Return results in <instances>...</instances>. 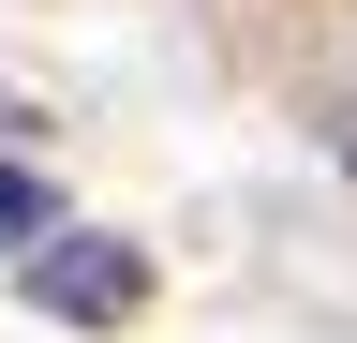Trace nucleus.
Here are the masks:
<instances>
[{
    "instance_id": "nucleus-1",
    "label": "nucleus",
    "mask_w": 357,
    "mask_h": 343,
    "mask_svg": "<svg viewBox=\"0 0 357 343\" xmlns=\"http://www.w3.org/2000/svg\"><path fill=\"white\" fill-rule=\"evenodd\" d=\"M30 298H45V314H75V328H134V298H149V254H134V239L60 224V254H30Z\"/></svg>"
},
{
    "instance_id": "nucleus-2",
    "label": "nucleus",
    "mask_w": 357,
    "mask_h": 343,
    "mask_svg": "<svg viewBox=\"0 0 357 343\" xmlns=\"http://www.w3.org/2000/svg\"><path fill=\"white\" fill-rule=\"evenodd\" d=\"M30 239H45V194H30V180H0V269H30Z\"/></svg>"
},
{
    "instance_id": "nucleus-3",
    "label": "nucleus",
    "mask_w": 357,
    "mask_h": 343,
    "mask_svg": "<svg viewBox=\"0 0 357 343\" xmlns=\"http://www.w3.org/2000/svg\"><path fill=\"white\" fill-rule=\"evenodd\" d=\"M15 135H30V105H15V90H0V149H15Z\"/></svg>"
}]
</instances>
